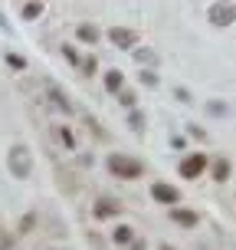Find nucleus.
<instances>
[{
  "label": "nucleus",
  "mask_w": 236,
  "mask_h": 250,
  "mask_svg": "<svg viewBox=\"0 0 236 250\" xmlns=\"http://www.w3.org/2000/svg\"><path fill=\"white\" fill-rule=\"evenodd\" d=\"M207 165H210V158H207L203 151H194V155H187L184 162H181V178L194 181V178H200L207 171Z\"/></svg>",
  "instance_id": "obj_3"
},
{
  "label": "nucleus",
  "mask_w": 236,
  "mask_h": 250,
  "mask_svg": "<svg viewBox=\"0 0 236 250\" xmlns=\"http://www.w3.org/2000/svg\"><path fill=\"white\" fill-rule=\"evenodd\" d=\"M230 178V162L226 158H217L213 162V181H226Z\"/></svg>",
  "instance_id": "obj_13"
},
{
  "label": "nucleus",
  "mask_w": 236,
  "mask_h": 250,
  "mask_svg": "<svg viewBox=\"0 0 236 250\" xmlns=\"http://www.w3.org/2000/svg\"><path fill=\"white\" fill-rule=\"evenodd\" d=\"M164 250H171V247H164Z\"/></svg>",
  "instance_id": "obj_25"
},
{
  "label": "nucleus",
  "mask_w": 236,
  "mask_h": 250,
  "mask_svg": "<svg viewBox=\"0 0 236 250\" xmlns=\"http://www.w3.org/2000/svg\"><path fill=\"white\" fill-rule=\"evenodd\" d=\"M109 40H112L115 46H122V50H131L138 43V33L128 30V26H112V30H109Z\"/></svg>",
  "instance_id": "obj_5"
},
{
  "label": "nucleus",
  "mask_w": 236,
  "mask_h": 250,
  "mask_svg": "<svg viewBox=\"0 0 236 250\" xmlns=\"http://www.w3.org/2000/svg\"><path fill=\"white\" fill-rule=\"evenodd\" d=\"M213 26H230L236 20V3H210V10H207Z\"/></svg>",
  "instance_id": "obj_4"
},
{
  "label": "nucleus",
  "mask_w": 236,
  "mask_h": 250,
  "mask_svg": "<svg viewBox=\"0 0 236 250\" xmlns=\"http://www.w3.org/2000/svg\"><path fill=\"white\" fill-rule=\"evenodd\" d=\"M210 112H213V115H226V105H220V102H210Z\"/></svg>",
  "instance_id": "obj_24"
},
{
  "label": "nucleus",
  "mask_w": 236,
  "mask_h": 250,
  "mask_svg": "<svg viewBox=\"0 0 236 250\" xmlns=\"http://www.w3.org/2000/svg\"><path fill=\"white\" fill-rule=\"evenodd\" d=\"M138 79H141V86H158V76L151 73V69H145V73L138 76Z\"/></svg>",
  "instance_id": "obj_18"
},
{
  "label": "nucleus",
  "mask_w": 236,
  "mask_h": 250,
  "mask_svg": "<svg viewBox=\"0 0 236 250\" xmlns=\"http://www.w3.org/2000/svg\"><path fill=\"white\" fill-rule=\"evenodd\" d=\"M200 250H203V247H200Z\"/></svg>",
  "instance_id": "obj_26"
},
{
  "label": "nucleus",
  "mask_w": 236,
  "mask_h": 250,
  "mask_svg": "<svg viewBox=\"0 0 236 250\" xmlns=\"http://www.w3.org/2000/svg\"><path fill=\"white\" fill-rule=\"evenodd\" d=\"M128 125H131L135 132H141V128H145V115H141V112H131V115H128Z\"/></svg>",
  "instance_id": "obj_17"
},
{
  "label": "nucleus",
  "mask_w": 236,
  "mask_h": 250,
  "mask_svg": "<svg viewBox=\"0 0 236 250\" xmlns=\"http://www.w3.org/2000/svg\"><path fill=\"white\" fill-rule=\"evenodd\" d=\"M82 69H86V76H92L95 69H99V62H95V56H89L86 62H82Z\"/></svg>",
  "instance_id": "obj_22"
},
{
  "label": "nucleus",
  "mask_w": 236,
  "mask_h": 250,
  "mask_svg": "<svg viewBox=\"0 0 236 250\" xmlns=\"http://www.w3.org/2000/svg\"><path fill=\"white\" fill-rule=\"evenodd\" d=\"M151 198L161 201V204H177V201H181V191L171 188V185H154L151 188Z\"/></svg>",
  "instance_id": "obj_6"
},
{
  "label": "nucleus",
  "mask_w": 236,
  "mask_h": 250,
  "mask_svg": "<svg viewBox=\"0 0 236 250\" xmlns=\"http://www.w3.org/2000/svg\"><path fill=\"white\" fill-rule=\"evenodd\" d=\"M118 214H122V208L115 201H99L95 204V217H118Z\"/></svg>",
  "instance_id": "obj_10"
},
{
  "label": "nucleus",
  "mask_w": 236,
  "mask_h": 250,
  "mask_svg": "<svg viewBox=\"0 0 236 250\" xmlns=\"http://www.w3.org/2000/svg\"><path fill=\"white\" fill-rule=\"evenodd\" d=\"M7 168H10L13 178H30L33 175V151L26 148V145H13L10 155H7Z\"/></svg>",
  "instance_id": "obj_2"
},
{
  "label": "nucleus",
  "mask_w": 236,
  "mask_h": 250,
  "mask_svg": "<svg viewBox=\"0 0 236 250\" xmlns=\"http://www.w3.org/2000/svg\"><path fill=\"white\" fill-rule=\"evenodd\" d=\"M109 171H112L115 178H125V181H135V178L145 175V165L138 162V158H131V155H109Z\"/></svg>",
  "instance_id": "obj_1"
},
{
  "label": "nucleus",
  "mask_w": 236,
  "mask_h": 250,
  "mask_svg": "<svg viewBox=\"0 0 236 250\" xmlns=\"http://www.w3.org/2000/svg\"><path fill=\"white\" fill-rule=\"evenodd\" d=\"M174 96H177V99H181V102H190V92H187V89H181V86L174 89Z\"/></svg>",
  "instance_id": "obj_23"
},
{
  "label": "nucleus",
  "mask_w": 236,
  "mask_h": 250,
  "mask_svg": "<svg viewBox=\"0 0 236 250\" xmlns=\"http://www.w3.org/2000/svg\"><path fill=\"white\" fill-rule=\"evenodd\" d=\"M122 86H125V76L118 73V69H112V73H105V89H109L112 96H118V92H122Z\"/></svg>",
  "instance_id": "obj_9"
},
{
  "label": "nucleus",
  "mask_w": 236,
  "mask_h": 250,
  "mask_svg": "<svg viewBox=\"0 0 236 250\" xmlns=\"http://www.w3.org/2000/svg\"><path fill=\"white\" fill-rule=\"evenodd\" d=\"M39 13H43V3H23V7H20V17H23V20H36Z\"/></svg>",
  "instance_id": "obj_14"
},
{
  "label": "nucleus",
  "mask_w": 236,
  "mask_h": 250,
  "mask_svg": "<svg viewBox=\"0 0 236 250\" xmlns=\"http://www.w3.org/2000/svg\"><path fill=\"white\" fill-rule=\"evenodd\" d=\"M135 60L138 62H154V53L151 50H135Z\"/></svg>",
  "instance_id": "obj_20"
},
{
  "label": "nucleus",
  "mask_w": 236,
  "mask_h": 250,
  "mask_svg": "<svg viewBox=\"0 0 236 250\" xmlns=\"http://www.w3.org/2000/svg\"><path fill=\"white\" fill-rule=\"evenodd\" d=\"M75 37L82 40V43H92V46H95V43H99V30H95L92 23H82L79 30H75Z\"/></svg>",
  "instance_id": "obj_12"
},
{
  "label": "nucleus",
  "mask_w": 236,
  "mask_h": 250,
  "mask_svg": "<svg viewBox=\"0 0 236 250\" xmlns=\"http://www.w3.org/2000/svg\"><path fill=\"white\" fill-rule=\"evenodd\" d=\"M118 102L131 109V105H135V92H128V89H122V92H118Z\"/></svg>",
  "instance_id": "obj_19"
},
{
  "label": "nucleus",
  "mask_w": 236,
  "mask_h": 250,
  "mask_svg": "<svg viewBox=\"0 0 236 250\" xmlns=\"http://www.w3.org/2000/svg\"><path fill=\"white\" fill-rule=\"evenodd\" d=\"M46 89H50V99H53V105H56L59 112H66V115L73 112V102L66 99V92H62L59 86H53V83H50V86H46Z\"/></svg>",
  "instance_id": "obj_8"
},
{
  "label": "nucleus",
  "mask_w": 236,
  "mask_h": 250,
  "mask_svg": "<svg viewBox=\"0 0 236 250\" xmlns=\"http://www.w3.org/2000/svg\"><path fill=\"white\" fill-rule=\"evenodd\" d=\"M171 221L174 224H181V227H197V214L194 211H187V208H171Z\"/></svg>",
  "instance_id": "obj_7"
},
{
  "label": "nucleus",
  "mask_w": 236,
  "mask_h": 250,
  "mask_svg": "<svg viewBox=\"0 0 236 250\" xmlns=\"http://www.w3.org/2000/svg\"><path fill=\"white\" fill-rule=\"evenodd\" d=\"M56 138H59L66 148H75V138H73V132H69V128H62V125H59V128H56Z\"/></svg>",
  "instance_id": "obj_15"
},
{
  "label": "nucleus",
  "mask_w": 236,
  "mask_h": 250,
  "mask_svg": "<svg viewBox=\"0 0 236 250\" xmlns=\"http://www.w3.org/2000/svg\"><path fill=\"white\" fill-rule=\"evenodd\" d=\"M62 56H66V60L73 62V66H79V53H75L73 46H62Z\"/></svg>",
  "instance_id": "obj_21"
},
{
  "label": "nucleus",
  "mask_w": 236,
  "mask_h": 250,
  "mask_svg": "<svg viewBox=\"0 0 236 250\" xmlns=\"http://www.w3.org/2000/svg\"><path fill=\"white\" fill-rule=\"evenodd\" d=\"M3 60H7V66H10V69H26V60L20 56V53H7Z\"/></svg>",
  "instance_id": "obj_16"
},
{
  "label": "nucleus",
  "mask_w": 236,
  "mask_h": 250,
  "mask_svg": "<svg viewBox=\"0 0 236 250\" xmlns=\"http://www.w3.org/2000/svg\"><path fill=\"white\" fill-rule=\"evenodd\" d=\"M112 240H115V244H131V240H135V227L118 224V227L112 230Z\"/></svg>",
  "instance_id": "obj_11"
}]
</instances>
